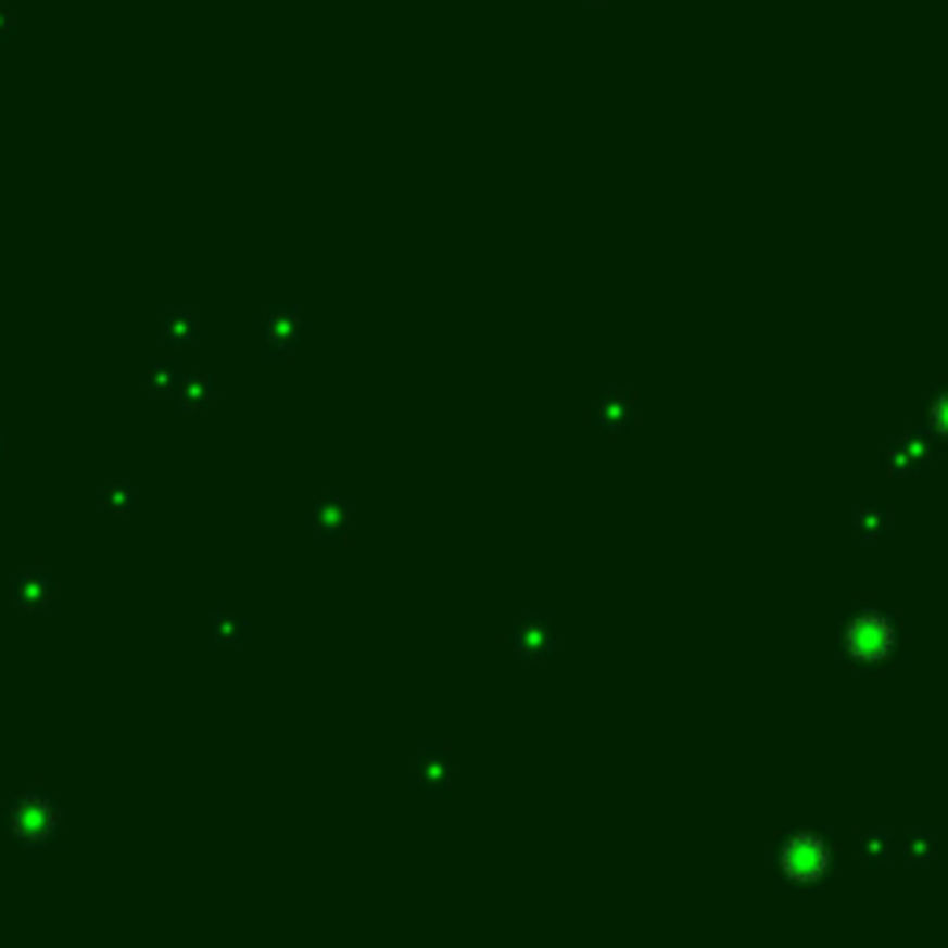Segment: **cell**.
<instances>
[{"mask_svg": "<svg viewBox=\"0 0 948 948\" xmlns=\"http://www.w3.org/2000/svg\"><path fill=\"white\" fill-rule=\"evenodd\" d=\"M60 826V808L45 793H23L8 808V830L26 845H45Z\"/></svg>", "mask_w": 948, "mask_h": 948, "instance_id": "6da1fadb", "label": "cell"}, {"mask_svg": "<svg viewBox=\"0 0 948 948\" xmlns=\"http://www.w3.org/2000/svg\"><path fill=\"white\" fill-rule=\"evenodd\" d=\"M830 863H834L830 845L823 842V837L808 834V830L797 837H789V845L782 848V871H785V879L797 882V886H816V882H823Z\"/></svg>", "mask_w": 948, "mask_h": 948, "instance_id": "7a4b0ae2", "label": "cell"}, {"mask_svg": "<svg viewBox=\"0 0 948 948\" xmlns=\"http://www.w3.org/2000/svg\"><path fill=\"white\" fill-rule=\"evenodd\" d=\"M893 645H897V634H893L889 619L879 616V611H863V616H856L852 622H848V630H845L848 656H852V660H860V663L886 660V656L893 653Z\"/></svg>", "mask_w": 948, "mask_h": 948, "instance_id": "3957f363", "label": "cell"}, {"mask_svg": "<svg viewBox=\"0 0 948 948\" xmlns=\"http://www.w3.org/2000/svg\"><path fill=\"white\" fill-rule=\"evenodd\" d=\"M12 593H15V604H20V608L41 611V608H49L52 597H56V578H52V571L45 564H30L15 574Z\"/></svg>", "mask_w": 948, "mask_h": 948, "instance_id": "277c9868", "label": "cell"}, {"mask_svg": "<svg viewBox=\"0 0 948 948\" xmlns=\"http://www.w3.org/2000/svg\"><path fill=\"white\" fill-rule=\"evenodd\" d=\"M301 338H304V319L296 308H278V312L264 315V341L275 356L293 352L296 345H301Z\"/></svg>", "mask_w": 948, "mask_h": 948, "instance_id": "5b68a950", "label": "cell"}, {"mask_svg": "<svg viewBox=\"0 0 948 948\" xmlns=\"http://www.w3.org/2000/svg\"><path fill=\"white\" fill-rule=\"evenodd\" d=\"M511 645H516V653L527 656V660H541V656H548V653H553V645H556L553 622H548L545 616L522 619L519 630L511 634Z\"/></svg>", "mask_w": 948, "mask_h": 948, "instance_id": "8992f818", "label": "cell"}, {"mask_svg": "<svg viewBox=\"0 0 948 948\" xmlns=\"http://www.w3.org/2000/svg\"><path fill=\"white\" fill-rule=\"evenodd\" d=\"M349 519H352V508H349L345 496H323L312 511V530L319 541H338V538H345Z\"/></svg>", "mask_w": 948, "mask_h": 948, "instance_id": "52a82bcc", "label": "cell"}, {"mask_svg": "<svg viewBox=\"0 0 948 948\" xmlns=\"http://www.w3.org/2000/svg\"><path fill=\"white\" fill-rule=\"evenodd\" d=\"M926 459H930V445H926V438L923 433H905V438L897 441V445L889 448V471L893 475H900V478H911V475H919L926 467Z\"/></svg>", "mask_w": 948, "mask_h": 948, "instance_id": "ba28073f", "label": "cell"}, {"mask_svg": "<svg viewBox=\"0 0 948 948\" xmlns=\"http://www.w3.org/2000/svg\"><path fill=\"white\" fill-rule=\"evenodd\" d=\"M453 782V753L441 745H430L419 753V785L422 789H445Z\"/></svg>", "mask_w": 948, "mask_h": 948, "instance_id": "9c48e42d", "label": "cell"}, {"mask_svg": "<svg viewBox=\"0 0 948 948\" xmlns=\"http://www.w3.org/2000/svg\"><path fill=\"white\" fill-rule=\"evenodd\" d=\"M630 415H634V404H630V396L608 393V396H601V404L593 408V422H597L601 430L616 433L622 427H630Z\"/></svg>", "mask_w": 948, "mask_h": 948, "instance_id": "30bf717a", "label": "cell"}, {"mask_svg": "<svg viewBox=\"0 0 948 948\" xmlns=\"http://www.w3.org/2000/svg\"><path fill=\"white\" fill-rule=\"evenodd\" d=\"M201 338V323H197L193 312H170L164 319V341L170 349H186Z\"/></svg>", "mask_w": 948, "mask_h": 948, "instance_id": "8fae6325", "label": "cell"}, {"mask_svg": "<svg viewBox=\"0 0 948 948\" xmlns=\"http://www.w3.org/2000/svg\"><path fill=\"white\" fill-rule=\"evenodd\" d=\"M178 401H182L186 412H201L207 401H212L215 385L207 375H182V382H178Z\"/></svg>", "mask_w": 948, "mask_h": 948, "instance_id": "7c38bea8", "label": "cell"}, {"mask_svg": "<svg viewBox=\"0 0 948 948\" xmlns=\"http://www.w3.org/2000/svg\"><path fill=\"white\" fill-rule=\"evenodd\" d=\"M249 637V619L241 616V611H219L215 616V641L219 645H245Z\"/></svg>", "mask_w": 948, "mask_h": 948, "instance_id": "4fadbf2b", "label": "cell"}, {"mask_svg": "<svg viewBox=\"0 0 948 948\" xmlns=\"http://www.w3.org/2000/svg\"><path fill=\"white\" fill-rule=\"evenodd\" d=\"M886 530H889V516L879 508V504H863V508L856 511V534H860L863 541H879Z\"/></svg>", "mask_w": 948, "mask_h": 948, "instance_id": "5bb4252c", "label": "cell"}, {"mask_svg": "<svg viewBox=\"0 0 948 948\" xmlns=\"http://www.w3.org/2000/svg\"><path fill=\"white\" fill-rule=\"evenodd\" d=\"M178 382H182V375H178V367L170 364V359H160V364L149 367V390L152 393H175Z\"/></svg>", "mask_w": 948, "mask_h": 948, "instance_id": "9a60e30c", "label": "cell"}, {"mask_svg": "<svg viewBox=\"0 0 948 948\" xmlns=\"http://www.w3.org/2000/svg\"><path fill=\"white\" fill-rule=\"evenodd\" d=\"M905 852H908V863H930L937 856V837L926 834V830H919V834L908 837Z\"/></svg>", "mask_w": 948, "mask_h": 948, "instance_id": "2e32d148", "label": "cell"}, {"mask_svg": "<svg viewBox=\"0 0 948 948\" xmlns=\"http://www.w3.org/2000/svg\"><path fill=\"white\" fill-rule=\"evenodd\" d=\"M97 501H101V511H108V516H126V511H130V504H134V496H130L126 485H108V490H101Z\"/></svg>", "mask_w": 948, "mask_h": 948, "instance_id": "e0dca14e", "label": "cell"}, {"mask_svg": "<svg viewBox=\"0 0 948 948\" xmlns=\"http://www.w3.org/2000/svg\"><path fill=\"white\" fill-rule=\"evenodd\" d=\"M860 860L863 863H882L889 856V842H886V834H879V830H871V834H863L860 837Z\"/></svg>", "mask_w": 948, "mask_h": 948, "instance_id": "ac0fdd59", "label": "cell"}, {"mask_svg": "<svg viewBox=\"0 0 948 948\" xmlns=\"http://www.w3.org/2000/svg\"><path fill=\"white\" fill-rule=\"evenodd\" d=\"M930 422H934V430L941 433V438H948V393L934 404V412H930Z\"/></svg>", "mask_w": 948, "mask_h": 948, "instance_id": "d6986e66", "label": "cell"}]
</instances>
